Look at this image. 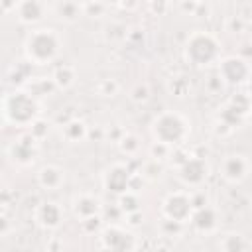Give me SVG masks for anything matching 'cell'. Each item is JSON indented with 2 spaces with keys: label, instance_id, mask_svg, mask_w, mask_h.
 <instances>
[{
  "label": "cell",
  "instance_id": "1",
  "mask_svg": "<svg viewBox=\"0 0 252 252\" xmlns=\"http://www.w3.org/2000/svg\"><path fill=\"white\" fill-rule=\"evenodd\" d=\"M4 120L14 126H32L33 120H37L39 106L32 93L26 91H14L4 96L2 102Z\"/></svg>",
  "mask_w": 252,
  "mask_h": 252
},
{
  "label": "cell",
  "instance_id": "2",
  "mask_svg": "<svg viewBox=\"0 0 252 252\" xmlns=\"http://www.w3.org/2000/svg\"><path fill=\"white\" fill-rule=\"evenodd\" d=\"M59 35L55 30H33L28 33L24 51L32 65H47L59 53Z\"/></svg>",
  "mask_w": 252,
  "mask_h": 252
},
{
  "label": "cell",
  "instance_id": "3",
  "mask_svg": "<svg viewBox=\"0 0 252 252\" xmlns=\"http://www.w3.org/2000/svg\"><path fill=\"white\" fill-rule=\"evenodd\" d=\"M187 122L181 114L173 112V110H167V112H161L156 116V120L152 122V134H154V140L158 142H163L171 148L179 146L185 138H187Z\"/></svg>",
  "mask_w": 252,
  "mask_h": 252
},
{
  "label": "cell",
  "instance_id": "4",
  "mask_svg": "<svg viewBox=\"0 0 252 252\" xmlns=\"http://www.w3.org/2000/svg\"><path fill=\"white\" fill-rule=\"evenodd\" d=\"M219 41L205 32L193 33L185 43V59L195 67H207L219 57Z\"/></svg>",
  "mask_w": 252,
  "mask_h": 252
},
{
  "label": "cell",
  "instance_id": "5",
  "mask_svg": "<svg viewBox=\"0 0 252 252\" xmlns=\"http://www.w3.org/2000/svg\"><path fill=\"white\" fill-rule=\"evenodd\" d=\"M219 75L224 83L228 85H240V83H246L248 77H250V67H248V61L244 57H236V55H230V57H224L219 65Z\"/></svg>",
  "mask_w": 252,
  "mask_h": 252
},
{
  "label": "cell",
  "instance_id": "6",
  "mask_svg": "<svg viewBox=\"0 0 252 252\" xmlns=\"http://www.w3.org/2000/svg\"><path fill=\"white\" fill-rule=\"evenodd\" d=\"M191 213H193L191 197L181 193V191H175V193L167 195V199L163 201V215L167 219L185 222L187 219H191Z\"/></svg>",
  "mask_w": 252,
  "mask_h": 252
},
{
  "label": "cell",
  "instance_id": "7",
  "mask_svg": "<svg viewBox=\"0 0 252 252\" xmlns=\"http://www.w3.org/2000/svg\"><path fill=\"white\" fill-rule=\"evenodd\" d=\"M207 163L205 158L199 156H189L181 165H179V177L185 185H201L207 177Z\"/></svg>",
  "mask_w": 252,
  "mask_h": 252
},
{
  "label": "cell",
  "instance_id": "8",
  "mask_svg": "<svg viewBox=\"0 0 252 252\" xmlns=\"http://www.w3.org/2000/svg\"><path fill=\"white\" fill-rule=\"evenodd\" d=\"M100 240H102V246L104 248H110V250H130L134 248V236L126 230H122L120 226H106L102 232H100Z\"/></svg>",
  "mask_w": 252,
  "mask_h": 252
},
{
  "label": "cell",
  "instance_id": "9",
  "mask_svg": "<svg viewBox=\"0 0 252 252\" xmlns=\"http://www.w3.org/2000/svg\"><path fill=\"white\" fill-rule=\"evenodd\" d=\"M35 142H37V138H33L32 132H28L26 136L18 138V140L10 146V158H12L16 163H20V165L32 163L33 158H35Z\"/></svg>",
  "mask_w": 252,
  "mask_h": 252
},
{
  "label": "cell",
  "instance_id": "10",
  "mask_svg": "<svg viewBox=\"0 0 252 252\" xmlns=\"http://www.w3.org/2000/svg\"><path fill=\"white\" fill-rule=\"evenodd\" d=\"M130 177H132V171L126 167V165H112L108 171H106V177H104V185L110 193L114 195H122L130 189Z\"/></svg>",
  "mask_w": 252,
  "mask_h": 252
},
{
  "label": "cell",
  "instance_id": "11",
  "mask_svg": "<svg viewBox=\"0 0 252 252\" xmlns=\"http://www.w3.org/2000/svg\"><path fill=\"white\" fill-rule=\"evenodd\" d=\"M61 219H63L61 207L53 201H43L35 209V220L43 228H57L61 224Z\"/></svg>",
  "mask_w": 252,
  "mask_h": 252
},
{
  "label": "cell",
  "instance_id": "12",
  "mask_svg": "<svg viewBox=\"0 0 252 252\" xmlns=\"http://www.w3.org/2000/svg\"><path fill=\"white\" fill-rule=\"evenodd\" d=\"M18 20L26 26H33L39 24L45 16V4L41 0H20L18 4Z\"/></svg>",
  "mask_w": 252,
  "mask_h": 252
},
{
  "label": "cell",
  "instance_id": "13",
  "mask_svg": "<svg viewBox=\"0 0 252 252\" xmlns=\"http://www.w3.org/2000/svg\"><path fill=\"white\" fill-rule=\"evenodd\" d=\"M220 171H222V177H224L226 181L236 183V181L244 179V175H246V171H248V161L244 159V156H238V154L228 156V158L222 161Z\"/></svg>",
  "mask_w": 252,
  "mask_h": 252
},
{
  "label": "cell",
  "instance_id": "14",
  "mask_svg": "<svg viewBox=\"0 0 252 252\" xmlns=\"http://www.w3.org/2000/svg\"><path fill=\"white\" fill-rule=\"evenodd\" d=\"M189 220H191V224H193L199 232H211V230L217 226V213H215L209 205H203V207L193 209Z\"/></svg>",
  "mask_w": 252,
  "mask_h": 252
},
{
  "label": "cell",
  "instance_id": "15",
  "mask_svg": "<svg viewBox=\"0 0 252 252\" xmlns=\"http://www.w3.org/2000/svg\"><path fill=\"white\" fill-rule=\"evenodd\" d=\"M37 183L45 189V191H55L61 187L63 183V171L55 165H43L37 173Z\"/></svg>",
  "mask_w": 252,
  "mask_h": 252
},
{
  "label": "cell",
  "instance_id": "16",
  "mask_svg": "<svg viewBox=\"0 0 252 252\" xmlns=\"http://www.w3.org/2000/svg\"><path fill=\"white\" fill-rule=\"evenodd\" d=\"M73 213L83 220L87 217H93V215H98L100 213V203L96 197L93 195H79L75 201H73Z\"/></svg>",
  "mask_w": 252,
  "mask_h": 252
},
{
  "label": "cell",
  "instance_id": "17",
  "mask_svg": "<svg viewBox=\"0 0 252 252\" xmlns=\"http://www.w3.org/2000/svg\"><path fill=\"white\" fill-rule=\"evenodd\" d=\"M53 10H55V14H57V18L61 22H69L71 24V22L79 20V16L83 12V6H79L75 0H57Z\"/></svg>",
  "mask_w": 252,
  "mask_h": 252
},
{
  "label": "cell",
  "instance_id": "18",
  "mask_svg": "<svg viewBox=\"0 0 252 252\" xmlns=\"http://www.w3.org/2000/svg\"><path fill=\"white\" fill-rule=\"evenodd\" d=\"M63 134H65V138L69 142H81L83 138L89 136V130H87L85 122H81V120H69L65 124V128H63Z\"/></svg>",
  "mask_w": 252,
  "mask_h": 252
},
{
  "label": "cell",
  "instance_id": "19",
  "mask_svg": "<svg viewBox=\"0 0 252 252\" xmlns=\"http://www.w3.org/2000/svg\"><path fill=\"white\" fill-rule=\"evenodd\" d=\"M53 83H55V87H59V89H67V87H71L73 85V81H75V71H73V67H69V65H61V67H57L55 71H53Z\"/></svg>",
  "mask_w": 252,
  "mask_h": 252
},
{
  "label": "cell",
  "instance_id": "20",
  "mask_svg": "<svg viewBox=\"0 0 252 252\" xmlns=\"http://www.w3.org/2000/svg\"><path fill=\"white\" fill-rule=\"evenodd\" d=\"M228 106L244 118L248 112H252V98H250V94H246V93H238V94H234V96L228 100Z\"/></svg>",
  "mask_w": 252,
  "mask_h": 252
},
{
  "label": "cell",
  "instance_id": "21",
  "mask_svg": "<svg viewBox=\"0 0 252 252\" xmlns=\"http://www.w3.org/2000/svg\"><path fill=\"white\" fill-rule=\"evenodd\" d=\"M118 205H120V209H122L126 215H128V213H134V211H140V201H138V195H136L134 191L122 193L120 199H118Z\"/></svg>",
  "mask_w": 252,
  "mask_h": 252
},
{
  "label": "cell",
  "instance_id": "22",
  "mask_svg": "<svg viewBox=\"0 0 252 252\" xmlns=\"http://www.w3.org/2000/svg\"><path fill=\"white\" fill-rule=\"evenodd\" d=\"M220 248H222V250H228V252H238V250L248 248V244L242 240L240 234H226L224 240L220 242Z\"/></svg>",
  "mask_w": 252,
  "mask_h": 252
},
{
  "label": "cell",
  "instance_id": "23",
  "mask_svg": "<svg viewBox=\"0 0 252 252\" xmlns=\"http://www.w3.org/2000/svg\"><path fill=\"white\" fill-rule=\"evenodd\" d=\"M118 148H120L122 154H126V156H134V154L138 152V148H140V142H138L136 136H132V134H124V136L118 140Z\"/></svg>",
  "mask_w": 252,
  "mask_h": 252
},
{
  "label": "cell",
  "instance_id": "24",
  "mask_svg": "<svg viewBox=\"0 0 252 252\" xmlns=\"http://www.w3.org/2000/svg\"><path fill=\"white\" fill-rule=\"evenodd\" d=\"M161 171H163V167H161L159 159L146 161V163L142 165V169H140V173H142L144 177H148V179H156V177H159V175H161Z\"/></svg>",
  "mask_w": 252,
  "mask_h": 252
},
{
  "label": "cell",
  "instance_id": "25",
  "mask_svg": "<svg viewBox=\"0 0 252 252\" xmlns=\"http://www.w3.org/2000/svg\"><path fill=\"white\" fill-rule=\"evenodd\" d=\"M189 81L185 77H175L169 81V91L175 94V96H185L189 93Z\"/></svg>",
  "mask_w": 252,
  "mask_h": 252
},
{
  "label": "cell",
  "instance_id": "26",
  "mask_svg": "<svg viewBox=\"0 0 252 252\" xmlns=\"http://www.w3.org/2000/svg\"><path fill=\"white\" fill-rule=\"evenodd\" d=\"M102 12H104V4L100 0H89V2L83 4V14L85 16L98 18V16H102Z\"/></svg>",
  "mask_w": 252,
  "mask_h": 252
},
{
  "label": "cell",
  "instance_id": "27",
  "mask_svg": "<svg viewBox=\"0 0 252 252\" xmlns=\"http://www.w3.org/2000/svg\"><path fill=\"white\" fill-rule=\"evenodd\" d=\"M150 152H152V158H154V159H165V158L171 156V146H167V144L156 140V142L150 146Z\"/></svg>",
  "mask_w": 252,
  "mask_h": 252
},
{
  "label": "cell",
  "instance_id": "28",
  "mask_svg": "<svg viewBox=\"0 0 252 252\" xmlns=\"http://www.w3.org/2000/svg\"><path fill=\"white\" fill-rule=\"evenodd\" d=\"M47 130H49V124L47 122H43V120H33L32 122V126H30V132H32V136L33 138H37V140H41L45 134H47Z\"/></svg>",
  "mask_w": 252,
  "mask_h": 252
},
{
  "label": "cell",
  "instance_id": "29",
  "mask_svg": "<svg viewBox=\"0 0 252 252\" xmlns=\"http://www.w3.org/2000/svg\"><path fill=\"white\" fill-rule=\"evenodd\" d=\"M181 224H183V222H179V220H173V219H167V217H165V220L161 222V230H163V234H165V236H173V234H177V232L181 230Z\"/></svg>",
  "mask_w": 252,
  "mask_h": 252
},
{
  "label": "cell",
  "instance_id": "30",
  "mask_svg": "<svg viewBox=\"0 0 252 252\" xmlns=\"http://www.w3.org/2000/svg\"><path fill=\"white\" fill-rule=\"evenodd\" d=\"M81 226L85 232H96L100 228V217L98 215H93V217H87L81 220Z\"/></svg>",
  "mask_w": 252,
  "mask_h": 252
},
{
  "label": "cell",
  "instance_id": "31",
  "mask_svg": "<svg viewBox=\"0 0 252 252\" xmlns=\"http://www.w3.org/2000/svg\"><path fill=\"white\" fill-rule=\"evenodd\" d=\"M100 94H104V96H112L116 91H118V85L114 83V81H110V79H106V81H102L100 83Z\"/></svg>",
  "mask_w": 252,
  "mask_h": 252
},
{
  "label": "cell",
  "instance_id": "32",
  "mask_svg": "<svg viewBox=\"0 0 252 252\" xmlns=\"http://www.w3.org/2000/svg\"><path fill=\"white\" fill-rule=\"evenodd\" d=\"M148 96H150V91H148L146 85H138V87L132 91V98H134L136 102H144V100H148Z\"/></svg>",
  "mask_w": 252,
  "mask_h": 252
},
{
  "label": "cell",
  "instance_id": "33",
  "mask_svg": "<svg viewBox=\"0 0 252 252\" xmlns=\"http://www.w3.org/2000/svg\"><path fill=\"white\" fill-rule=\"evenodd\" d=\"M152 10L158 14V16H161L163 12H165V8H167V0H152Z\"/></svg>",
  "mask_w": 252,
  "mask_h": 252
},
{
  "label": "cell",
  "instance_id": "34",
  "mask_svg": "<svg viewBox=\"0 0 252 252\" xmlns=\"http://www.w3.org/2000/svg\"><path fill=\"white\" fill-rule=\"evenodd\" d=\"M18 4H20V0H2V10H4V14L16 12V10H18Z\"/></svg>",
  "mask_w": 252,
  "mask_h": 252
},
{
  "label": "cell",
  "instance_id": "35",
  "mask_svg": "<svg viewBox=\"0 0 252 252\" xmlns=\"http://www.w3.org/2000/svg\"><path fill=\"white\" fill-rule=\"evenodd\" d=\"M126 219H128V224H130V226H136V224H140V222H142V213H140V211L128 213V215H126Z\"/></svg>",
  "mask_w": 252,
  "mask_h": 252
},
{
  "label": "cell",
  "instance_id": "36",
  "mask_svg": "<svg viewBox=\"0 0 252 252\" xmlns=\"http://www.w3.org/2000/svg\"><path fill=\"white\" fill-rule=\"evenodd\" d=\"M120 6L122 8H132V6H136V0H122Z\"/></svg>",
  "mask_w": 252,
  "mask_h": 252
},
{
  "label": "cell",
  "instance_id": "37",
  "mask_svg": "<svg viewBox=\"0 0 252 252\" xmlns=\"http://www.w3.org/2000/svg\"><path fill=\"white\" fill-rule=\"evenodd\" d=\"M89 136H91V138H94V136H96V138H100V136H102V130H96V132H94V130H91V132H89Z\"/></svg>",
  "mask_w": 252,
  "mask_h": 252
},
{
  "label": "cell",
  "instance_id": "38",
  "mask_svg": "<svg viewBox=\"0 0 252 252\" xmlns=\"http://www.w3.org/2000/svg\"><path fill=\"white\" fill-rule=\"evenodd\" d=\"M106 2H108V4H120L122 0H106Z\"/></svg>",
  "mask_w": 252,
  "mask_h": 252
},
{
  "label": "cell",
  "instance_id": "39",
  "mask_svg": "<svg viewBox=\"0 0 252 252\" xmlns=\"http://www.w3.org/2000/svg\"><path fill=\"white\" fill-rule=\"evenodd\" d=\"M248 87H250V94H252V81H248Z\"/></svg>",
  "mask_w": 252,
  "mask_h": 252
},
{
  "label": "cell",
  "instance_id": "40",
  "mask_svg": "<svg viewBox=\"0 0 252 252\" xmlns=\"http://www.w3.org/2000/svg\"><path fill=\"white\" fill-rule=\"evenodd\" d=\"M195 2H199V0H195Z\"/></svg>",
  "mask_w": 252,
  "mask_h": 252
},
{
  "label": "cell",
  "instance_id": "41",
  "mask_svg": "<svg viewBox=\"0 0 252 252\" xmlns=\"http://www.w3.org/2000/svg\"><path fill=\"white\" fill-rule=\"evenodd\" d=\"M250 33H252V32H250Z\"/></svg>",
  "mask_w": 252,
  "mask_h": 252
}]
</instances>
